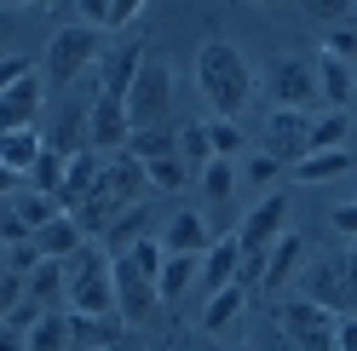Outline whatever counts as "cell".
I'll use <instances>...</instances> for the list:
<instances>
[{
	"mask_svg": "<svg viewBox=\"0 0 357 351\" xmlns=\"http://www.w3.org/2000/svg\"><path fill=\"white\" fill-rule=\"evenodd\" d=\"M196 86H202V98L213 104V116L236 121L242 104L254 98V70H248V58H242L231 40L208 35L202 47H196Z\"/></svg>",
	"mask_w": 357,
	"mask_h": 351,
	"instance_id": "1",
	"label": "cell"
},
{
	"mask_svg": "<svg viewBox=\"0 0 357 351\" xmlns=\"http://www.w3.org/2000/svg\"><path fill=\"white\" fill-rule=\"evenodd\" d=\"M63 299L75 305V317H121L116 311V259H109L98 242H86L70 265V282H63Z\"/></svg>",
	"mask_w": 357,
	"mask_h": 351,
	"instance_id": "2",
	"label": "cell"
},
{
	"mask_svg": "<svg viewBox=\"0 0 357 351\" xmlns=\"http://www.w3.org/2000/svg\"><path fill=\"white\" fill-rule=\"evenodd\" d=\"M98 58H104V35H93L86 24H70L47 40V86H75V81H93L98 75Z\"/></svg>",
	"mask_w": 357,
	"mask_h": 351,
	"instance_id": "3",
	"label": "cell"
},
{
	"mask_svg": "<svg viewBox=\"0 0 357 351\" xmlns=\"http://www.w3.org/2000/svg\"><path fill=\"white\" fill-rule=\"evenodd\" d=\"M167 116H173V75H167V63L144 58V70L127 93V121H132V133H144V127H167Z\"/></svg>",
	"mask_w": 357,
	"mask_h": 351,
	"instance_id": "4",
	"label": "cell"
},
{
	"mask_svg": "<svg viewBox=\"0 0 357 351\" xmlns=\"http://www.w3.org/2000/svg\"><path fill=\"white\" fill-rule=\"evenodd\" d=\"M334 311H323V305H311V299H288L282 311H277V328H282V340L294 345V351H334Z\"/></svg>",
	"mask_w": 357,
	"mask_h": 351,
	"instance_id": "5",
	"label": "cell"
},
{
	"mask_svg": "<svg viewBox=\"0 0 357 351\" xmlns=\"http://www.w3.org/2000/svg\"><path fill=\"white\" fill-rule=\"evenodd\" d=\"M265 156L282 167H300L311 156V116L305 109H271L265 116Z\"/></svg>",
	"mask_w": 357,
	"mask_h": 351,
	"instance_id": "6",
	"label": "cell"
},
{
	"mask_svg": "<svg viewBox=\"0 0 357 351\" xmlns=\"http://www.w3.org/2000/svg\"><path fill=\"white\" fill-rule=\"evenodd\" d=\"M282 236H288V196L271 190V196H259V202L248 208V219H242V231H236V242H242V254H271Z\"/></svg>",
	"mask_w": 357,
	"mask_h": 351,
	"instance_id": "7",
	"label": "cell"
},
{
	"mask_svg": "<svg viewBox=\"0 0 357 351\" xmlns=\"http://www.w3.org/2000/svg\"><path fill=\"white\" fill-rule=\"evenodd\" d=\"M271 104L311 116V104H317V70H311V58H277L271 63Z\"/></svg>",
	"mask_w": 357,
	"mask_h": 351,
	"instance_id": "8",
	"label": "cell"
},
{
	"mask_svg": "<svg viewBox=\"0 0 357 351\" xmlns=\"http://www.w3.org/2000/svg\"><path fill=\"white\" fill-rule=\"evenodd\" d=\"M139 70H144V40H116V47H104V58H98V93L127 104Z\"/></svg>",
	"mask_w": 357,
	"mask_h": 351,
	"instance_id": "9",
	"label": "cell"
},
{
	"mask_svg": "<svg viewBox=\"0 0 357 351\" xmlns=\"http://www.w3.org/2000/svg\"><path fill=\"white\" fill-rule=\"evenodd\" d=\"M132 139V121H127V104L121 98H93V109H86V150H127Z\"/></svg>",
	"mask_w": 357,
	"mask_h": 351,
	"instance_id": "10",
	"label": "cell"
},
{
	"mask_svg": "<svg viewBox=\"0 0 357 351\" xmlns=\"http://www.w3.org/2000/svg\"><path fill=\"white\" fill-rule=\"evenodd\" d=\"M305 299L323 305L334 317H351V294H346V265L340 259H317V265L305 271Z\"/></svg>",
	"mask_w": 357,
	"mask_h": 351,
	"instance_id": "11",
	"label": "cell"
},
{
	"mask_svg": "<svg viewBox=\"0 0 357 351\" xmlns=\"http://www.w3.org/2000/svg\"><path fill=\"white\" fill-rule=\"evenodd\" d=\"M155 299H162V294H155V282L139 276V271H132V259L116 254V311H121L127 322H144V317L155 311Z\"/></svg>",
	"mask_w": 357,
	"mask_h": 351,
	"instance_id": "12",
	"label": "cell"
},
{
	"mask_svg": "<svg viewBox=\"0 0 357 351\" xmlns=\"http://www.w3.org/2000/svg\"><path fill=\"white\" fill-rule=\"evenodd\" d=\"M144 17V0H81V24L93 35H116V29H132Z\"/></svg>",
	"mask_w": 357,
	"mask_h": 351,
	"instance_id": "13",
	"label": "cell"
},
{
	"mask_svg": "<svg viewBox=\"0 0 357 351\" xmlns=\"http://www.w3.org/2000/svg\"><path fill=\"white\" fill-rule=\"evenodd\" d=\"M35 116H40V81L29 75V81H17L12 93L0 98V139L6 133H29Z\"/></svg>",
	"mask_w": 357,
	"mask_h": 351,
	"instance_id": "14",
	"label": "cell"
},
{
	"mask_svg": "<svg viewBox=\"0 0 357 351\" xmlns=\"http://www.w3.org/2000/svg\"><path fill=\"white\" fill-rule=\"evenodd\" d=\"M311 70H317V98H323L328 109H351V86H357V70H351V63L317 52V58H311Z\"/></svg>",
	"mask_w": 357,
	"mask_h": 351,
	"instance_id": "15",
	"label": "cell"
},
{
	"mask_svg": "<svg viewBox=\"0 0 357 351\" xmlns=\"http://www.w3.org/2000/svg\"><path fill=\"white\" fill-rule=\"evenodd\" d=\"M162 248H167V254H185V259H202V254L213 248V225H208L202 213H173Z\"/></svg>",
	"mask_w": 357,
	"mask_h": 351,
	"instance_id": "16",
	"label": "cell"
},
{
	"mask_svg": "<svg viewBox=\"0 0 357 351\" xmlns=\"http://www.w3.org/2000/svg\"><path fill=\"white\" fill-rule=\"evenodd\" d=\"M35 248H40V259H58L63 265V259H75L86 248V231L75 225V213H58L47 231H35Z\"/></svg>",
	"mask_w": 357,
	"mask_h": 351,
	"instance_id": "17",
	"label": "cell"
},
{
	"mask_svg": "<svg viewBox=\"0 0 357 351\" xmlns=\"http://www.w3.org/2000/svg\"><path fill=\"white\" fill-rule=\"evenodd\" d=\"M236 271H242V242H236V236H213V248L202 254V282H208V294L231 288Z\"/></svg>",
	"mask_w": 357,
	"mask_h": 351,
	"instance_id": "18",
	"label": "cell"
},
{
	"mask_svg": "<svg viewBox=\"0 0 357 351\" xmlns=\"http://www.w3.org/2000/svg\"><path fill=\"white\" fill-rule=\"evenodd\" d=\"M357 167V150H317V156H305L300 167H288L300 185H328V179H340V173Z\"/></svg>",
	"mask_w": 357,
	"mask_h": 351,
	"instance_id": "19",
	"label": "cell"
},
{
	"mask_svg": "<svg viewBox=\"0 0 357 351\" xmlns=\"http://www.w3.org/2000/svg\"><path fill=\"white\" fill-rule=\"evenodd\" d=\"M300 259H305V242H300V236H294V231H288V236H282V242H277L271 254H265V282H259V288H265V294H277V288H282V282H288V276H294V271H300Z\"/></svg>",
	"mask_w": 357,
	"mask_h": 351,
	"instance_id": "20",
	"label": "cell"
},
{
	"mask_svg": "<svg viewBox=\"0 0 357 351\" xmlns=\"http://www.w3.org/2000/svg\"><path fill=\"white\" fill-rule=\"evenodd\" d=\"M40 150H47V139H40V127H29V133H6V139H0V167L24 179V173H29L35 162H40Z\"/></svg>",
	"mask_w": 357,
	"mask_h": 351,
	"instance_id": "21",
	"label": "cell"
},
{
	"mask_svg": "<svg viewBox=\"0 0 357 351\" xmlns=\"http://www.w3.org/2000/svg\"><path fill=\"white\" fill-rule=\"evenodd\" d=\"M127 156L144 162V167L178 156V127H144V133H132V139H127Z\"/></svg>",
	"mask_w": 357,
	"mask_h": 351,
	"instance_id": "22",
	"label": "cell"
},
{
	"mask_svg": "<svg viewBox=\"0 0 357 351\" xmlns=\"http://www.w3.org/2000/svg\"><path fill=\"white\" fill-rule=\"evenodd\" d=\"M242 305H248V288H219V294H208V305H202V328L208 334H219V328H231L236 317H242Z\"/></svg>",
	"mask_w": 357,
	"mask_h": 351,
	"instance_id": "23",
	"label": "cell"
},
{
	"mask_svg": "<svg viewBox=\"0 0 357 351\" xmlns=\"http://www.w3.org/2000/svg\"><path fill=\"white\" fill-rule=\"evenodd\" d=\"M116 340H121V322L116 317H75L70 311V345L98 351V345H116Z\"/></svg>",
	"mask_w": 357,
	"mask_h": 351,
	"instance_id": "24",
	"label": "cell"
},
{
	"mask_svg": "<svg viewBox=\"0 0 357 351\" xmlns=\"http://www.w3.org/2000/svg\"><path fill=\"white\" fill-rule=\"evenodd\" d=\"M346 139H351V116H346V109L311 116V156H317V150H346Z\"/></svg>",
	"mask_w": 357,
	"mask_h": 351,
	"instance_id": "25",
	"label": "cell"
},
{
	"mask_svg": "<svg viewBox=\"0 0 357 351\" xmlns=\"http://www.w3.org/2000/svg\"><path fill=\"white\" fill-rule=\"evenodd\" d=\"M63 282H70V271H63L58 259H40V271L24 282V299H29L35 311H40V305H52V299L63 294Z\"/></svg>",
	"mask_w": 357,
	"mask_h": 351,
	"instance_id": "26",
	"label": "cell"
},
{
	"mask_svg": "<svg viewBox=\"0 0 357 351\" xmlns=\"http://www.w3.org/2000/svg\"><path fill=\"white\" fill-rule=\"evenodd\" d=\"M202 276V259H185V254H167V265H162V276H155V294L162 299H178L190 288V282Z\"/></svg>",
	"mask_w": 357,
	"mask_h": 351,
	"instance_id": "27",
	"label": "cell"
},
{
	"mask_svg": "<svg viewBox=\"0 0 357 351\" xmlns=\"http://www.w3.org/2000/svg\"><path fill=\"white\" fill-rule=\"evenodd\" d=\"M58 213H63L58 196H40V190H24V196H17V225H24L29 236H35V231H47Z\"/></svg>",
	"mask_w": 357,
	"mask_h": 351,
	"instance_id": "28",
	"label": "cell"
},
{
	"mask_svg": "<svg viewBox=\"0 0 357 351\" xmlns=\"http://www.w3.org/2000/svg\"><path fill=\"white\" fill-rule=\"evenodd\" d=\"M178 162H185V173H202L213 162V144H208V127L202 121H185L178 127Z\"/></svg>",
	"mask_w": 357,
	"mask_h": 351,
	"instance_id": "29",
	"label": "cell"
},
{
	"mask_svg": "<svg viewBox=\"0 0 357 351\" xmlns=\"http://www.w3.org/2000/svg\"><path fill=\"white\" fill-rule=\"evenodd\" d=\"M24 351H70V317H40L29 328Z\"/></svg>",
	"mask_w": 357,
	"mask_h": 351,
	"instance_id": "30",
	"label": "cell"
},
{
	"mask_svg": "<svg viewBox=\"0 0 357 351\" xmlns=\"http://www.w3.org/2000/svg\"><path fill=\"white\" fill-rule=\"evenodd\" d=\"M63 173H70V156H58V150H40V162L29 167V179L40 196H58L63 190Z\"/></svg>",
	"mask_w": 357,
	"mask_h": 351,
	"instance_id": "31",
	"label": "cell"
},
{
	"mask_svg": "<svg viewBox=\"0 0 357 351\" xmlns=\"http://www.w3.org/2000/svg\"><path fill=\"white\" fill-rule=\"evenodd\" d=\"M121 259H132V271L155 282V276H162V265H167V248L155 242V236H139V242H132V248H127Z\"/></svg>",
	"mask_w": 357,
	"mask_h": 351,
	"instance_id": "32",
	"label": "cell"
},
{
	"mask_svg": "<svg viewBox=\"0 0 357 351\" xmlns=\"http://www.w3.org/2000/svg\"><path fill=\"white\" fill-rule=\"evenodd\" d=\"M202 196L213 208H225L231 196H236V173H231V162H208L202 167Z\"/></svg>",
	"mask_w": 357,
	"mask_h": 351,
	"instance_id": "33",
	"label": "cell"
},
{
	"mask_svg": "<svg viewBox=\"0 0 357 351\" xmlns=\"http://www.w3.org/2000/svg\"><path fill=\"white\" fill-rule=\"evenodd\" d=\"M208 127V144H213V162H231L236 150H242V127L236 121H225V116H213V121H202Z\"/></svg>",
	"mask_w": 357,
	"mask_h": 351,
	"instance_id": "34",
	"label": "cell"
},
{
	"mask_svg": "<svg viewBox=\"0 0 357 351\" xmlns=\"http://www.w3.org/2000/svg\"><path fill=\"white\" fill-rule=\"evenodd\" d=\"M139 236H144V208H127L116 225H109V248H121V254H127Z\"/></svg>",
	"mask_w": 357,
	"mask_h": 351,
	"instance_id": "35",
	"label": "cell"
},
{
	"mask_svg": "<svg viewBox=\"0 0 357 351\" xmlns=\"http://www.w3.org/2000/svg\"><path fill=\"white\" fill-rule=\"evenodd\" d=\"M144 179H150V190H178L190 173H185V162H178V156H167V162H150Z\"/></svg>",
	"mask_w": 357,
	"mask_h": 351,
	"instance_id": "36",
	"label": "cell"
},
{
	"mask_svg": "<svg viewBox=\"0 0 357 351\" xmlns=\"http://www.w3.org/2000/svg\"><path fill=\"white\" fill-rule=\"evenodd\" d=\"M317 52H328V58H340V63L357 70V29H328V35L317 40Z\"/></svg>",
	"mask_w": 357,
	"mask_h": 351,
	"instance_id": "37",
	"label": "cell"
},
{
	"mask_svg": "<svg viewBox=\"0 0 357 351\" xmlns=\"http://www.w3.org/2000/svg\"><path fill=\"white\" fill-rule=\"evenodd\" d=\"M277 173H282V162H271V156H265V150H259V156L248 162V179H254V185H271Z\"/></svg>",
	"mask_w": 357,
	"mask_h": 351,
	"instance_id": "38",
	"label": "cell"
},
{
	"mask_svg": "<svg viewBox=\"0 0 357 351\" xmlns=\"http://www.w3.org/2000/svg\"><path fill=\"white\" fill-rule=\"evenodd\" d=\"M334 351H357V317H340V322H334Z\"/></svg>",
	"mask_w": 357,
	"mask_h": 351,
	"instance_id": "39",
	"label": "cell"
},
{
	"mask_svg": "<svg viewBox=\"0 0 357 351\" xmlns=\"http://www.w3.org/2000/svg\"><path fill=\"white\" fill-rule=\"evenodd\" d=\"M334 231L357 236V202H340V208H334Z\"/></svg>",
	"mask_w": 357,
	"mask_h": 351,
	"instance_id": "40",
	"label": "cell"
},
{
	"mask_svg": "<svg viewBox=\"0 0 357 351\" xmlns=\"http://www.w3.org/2000/svg\"><path fill=\"white\" fill-rule=\"evenodd\" d=\"M340 265H346V294H351V317H357V254H346Z\"/></svg>",
	"mask_w": 357,
	"mask_h": 351,
	"instance_id": "41",
	"label": "cell"
},
{
	"mask_svg": "<svg viewBox=\"0 0 357 351\" xmlns=\"http://www.w3.org/2000/svg\"><path fill=\"white\" fill-rule=\"evenodd\" d=\"M0 351H24V345H17V334H6V328H0Z\"/></svg>",
	"mask_w": 357,
	"mask_h": 351,
	"instance_id": "42",
	"label": "cell"
},
{
	"mask_svg": "<svg viewBox=\"0 0 357 351\" xmlns=\"http://www.w3.org/2000/svg\"><path fill=\"white\" fill-rule=\"evenodd\" d=\"M12 185H17V173H6V167H0V196H6Z\"/></svg>",
	"mask_w": 357,
	"mask_h": 351,
	"instance_id": "43",
	"label": "cell"
},
{
	"mask_svg": "<svg viewBox=\"0 0 357 351\" xmlns=\"http://www.w3.org/2000/svg\"><path fill=\"white\" fill-rule=\"evenodd\" d=\"M351 109H357V86H351Z\"/></svg>",
	"mask_w": 357,
	"mask_h": 351,
	"instance_id": "44",
	"label": "cell"
}]
</instances>
